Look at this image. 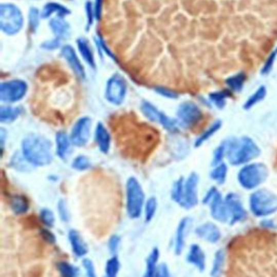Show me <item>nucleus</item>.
<instances>
[{"instance_id": "nucleus-1", "label": "nucleus", "mask_w": 277, "mask_h": 277, "mask_svg": "<svg viewBox=\"0 0 277 277\" xmlns=\"http://www.w3.org/2000/svg\"><path fill=\"white\" fill-rule=\"evenodd\" d=\"M22 154L34 167L48 166L53 160L52 143L44 136L30 133L22 141Z\"/></svg>"}, {"instance_id": "nucleus-2", "label": "nucleus", "mask_w": 277, "mask_h": 277, "mask_svg": "<svg viewBox=\"0 0 277 277\" xmlns=\"http://www.w3.org/2000/svg\"><path fill=\"white\" fill-rule=\"evenodd\" d=\"M227 158L233 166H245L259 157L261 150L249 137L231 138L225 141Z\"/></svg>"}, {"instance_id": "nucleus-3", "label": "nucleus", "mask_w": 277, "mask_h": 277, "mask_svg": "<svg viewBox=\"0 0 277 277\" xmlns=\"http://www.w3.org/2000/svg\"><path fill=\"white\" fill-rule=\"evenodd\" d=\"M145 201V193L139 180L136 177L128 178L126 182V211L131 220L142 217Z\"/></svg>"}, {"instance_id": "nucleus-4", "label": "nucleus", "mask_w": 277, "mask_h": 277, "mask_svg": "<svg viewBox=\"0 0 277 277\" xmlns=\"http://www.w3.org/2000/svg\"><path fill=\"white\" fill-rule=\"evenodd\" d=\"M250 212L256 218H266L277 212V195L261 189L251 193L249 197Z\"/></svg>"}, {"instance_id": "nucleus-5", "label": "nucleus", "mask_w": 277, "mask_h": 277, "mask_svg": "<svg viewBox=\"0 0 277 277\" xmlns=\"http://www.w3.org/2000/svg\"><path fill=\"white\" fill-rule=\"evenodd\" d=\"M269 170L262 162H249L241 168L237 173V181L239 186L247 190L252 191L259 188L261 184L268 179Z\"/></svg>"}, {"instance_id": "nucleus-6", "label": "nucleus", "mask_w": 277, "mask_h": 277, "mask_svg": "<svg viewBox=\"0 0 277 277\" xmlns=\"http://www.w3.org/2000/svg\"><path fill=\"white\" fill-rule=\"evenodd\" d=\"M24 17L19 7L13 4L0 5V28L6 35L13 36L23 28Z\"/></svg>"}, {"instance_id": "nucleus-7", "label": "nucleus", "mask_w": 277, "mask_h": 277, "mask_svg": "<svg viewBox=\"0 0 277 277\" xmlns=\"http://www.w3.org/2000/svg\"><path fill=\"white\" fill-rule=\"evenodd\" d=\"M127 80L119 73L113 74L106 81L105 87V99L110 104L119 106L126 99L127 96Z\"/></svg>"}, {"instance_id": "nucleus-8", "label": "nucleus", "mask_w": 277, "mask_h": 277, "mask_svg": "<svg viewBox=\"0 0 277 277\" xmlns=\"http://www.w3.org/2000/svg\"><path fill=\"white\" fill-rule=\"evenodd\" d=\"M141 112L143 113L147 119H150L153 122H157V124L161 125L167 131L171 132L172 135H176L180 131L179 122L176 119L170 118L165 113L159 110L155 105H153L151 102L142 101L141 103Z\"/></svg>"}, {"instance_id": "nucleus-9", "label": "nucleus", "mask_w": 277, "mask_h": 277, "mask_svg": "<svg viewBox=\"0 0 277 277\" xmlns=\"http://www.w3.org/2000/svg\"><path fill=\"white\" fill-rule=\"evenodd\" d=\"M28 86L22 79H12L0 85V100L4 103H15L27 94Z\"/></svg>"}, {"instance_id": "nucleus-10", "label": "nucleus", "mask_w": 277, "mask_h": 277, "mask_svg": "<svg viewBox=\"0 0 277 277\" xmlns=\"http://www.w3.org/2000/svg\"><path fill=\"white\" fill-rule=\"evenodd\" d=\"M198 184L199 177L196 172L190 173V176L186 179L184 183V194L183 199L179 205L180 207L186 210L195 208L198 205Z\"/></svg>"}, {"instance_id": "nucleus-11", "label": "nucleus", "mask_w": 277, "mask_h": 277, "mask_svg": "<svg viewBox=\"0 0 277 277\" xmlns=\"http://www.w3.org/2000/svg\"><path fill=\"white\" fill-rule=\"evenodd\" d=\"M177 116L180 125H183L184 127H192L201 119L202 113L196 103L192 101H187L183 102L179 106Z\"/></svg>"}, {"instance_id": "nucleus-12", "label": "nucleus", "mask_w": 277, "mask_h": 277, "mask_svg": "<svg viewBox=\"0 0 277 277\" xmlns=\"http://www.w3.org/2000/svg\"><path fill=\"white\" fill-rule=\"evenodd\" d=\"M91 133V118L88 116L79 118L71 129L70 141L73 145L83 147L88 144Z\"/></svg>"}, {"instance_id": "nucleus-13", "label": "nucleus", "mask_w": 277, "mask_h": 277, "mask_svg": "<svg viewBox=\"0 0 277 277\" xmlns=\"http://www.w3.org/2000/svg\"><path fill=\"white\" fill-rule=\"evenodd\" d=\"M224 200L225 204H227L230 214V222H229L230 225L243 222L248 218V212L245 209L242 199L237 194L229 193L227 196L224 197Z\"/></svg>"}, {"instance_id": "nucleus-14", "label": "nucleus", "mask_w": 277, "mask_h": 277, "mask_svg": "<svg viewBox=\"0 0 277 277\" xmlns=\"http://www.w3.org/2000/svg\"><path fill=\"white\" fill-rule=\"evenodd\" d=\"M208 206H209V211L213 220L220 223L230 222V214H229L228 206H227V204H225V200L219 191L215 193L213 198L208 204Z\"/></svg>"}, {"instance_id": "nucleus-15", "label": "nucleus", "mask_w": 277, "mask_h": 277, "mask_svg": "<svg viewBox=\"0 0 277 277\" xmlns=\"http://www.w3.org/2000/svg\"><path fill=\"white\" fill-rule=\"evenodd\" d=\"M192 222H193L192 219L187 217L180 220L178 224L176 234H174V241H173V251L177 255H180L183 252L184 247H186L188 232L191 228Z\"/></svg>"}, {"instance_id": "nucleus-16", "label": "nucleus", "mask_w": 277, "mask_h": 277, "mask_svg": "<svg viewBox=\"0 0 277 277\" xmlns=\"http://www.w3.org/2000/svg\"><path fill=\"white\" fill-rule=\"evenodd\" d=\"M195 235L200 239L206 241L210 244H217L221 237L222 233L217 224L212 222H205L195 229Z\"/></svg>"}, {"instance_id": "nucleus-17", "label": "nucleus", "mask_w": 277, "mask_h": 277, "mask_svg": "<svg viewBox=\"0 0 277 277\" xmlns=\"http://www.w3.org/2000/svg\"><path fill=\"white\" fill-rule=\"evenodd\" d=\"M61 54L66 60V62L70 66V68L73 69L76 76L80 79H85L86 78V70L84 65L81 64L80 60L78 59V56L76 53L75 49L71 46H64L62 47V50H61Z\"/></svg>"}, {"instance_id": "nucleus-18", "label": "nucleus", "mask_w": 277, "mask_h": 277, "mask_svg": "<svg viewBox=\"0 0 277 277\" xmlns=\"http://www.w3.org/2000/svg\"><path fill=\"white\" fill-rule=\"evenodd\" d=\"M67 238L70 245V248L73 253L77 256V258H85L86 254L88 253V245L83 238V236L80 233L74 229H71L67 233Z\"/></svg>"}, {"instance_id": "nucleus-19", "label": "nucleus", "mask_w": 277, "mask_h": 277, "mask_svg": "<svg viewBox=\"0 0 277 277\" xmlns=\"http://www.w3.org/2000/svg\"><path fill=\"white\" fill-rule=\"evenodd\" d=\"M187 262L195 266L199 272L206 270V254L197 244H192L187 254Z\"/></svg>"}, {"instance_id": "nucleus-20", "label": "nucleus", "mask_w": 277, "mask_h": 277, "mask_svg": "<svg viewBox=\"0 0 277 277\" xmlns=\"http://www.w3.org/2000/svg\"><path fill=\"white\" fill-rule=\"evenodd\" d=\"M73 143L70 141V137H68L65 131H59L56 136V153L59 158L65 160L71 151Z\"/></svg>"}, {"instance_id": "nucleus-21", "label": "nucleus", "mask_w": 277, "mask_h": 277, "mask_svg": "<svg viewBox=\"0 0 277 277\" xmlns=\"http://www.w3.org/2000/svg\"><path fill=\"white\" fill-rule=\"evenodd\" d=\"M95 139L98 144L99 150L101 151V153L103 154H107L109 152L110 149V135L108 130L106 129V127L102 124V122H98V125L96 127V135H95Z\"/></svg>"}, {"instance_id": "nucleus-22", "label": "nucleus", "mask_w": 277, "mask_h": 277, "mask_svg": "<svg viewBox=\"0 0 277 277\" xmlns=\"http://www.w3.org/2000/svg\"><path fill=\"white\" fill-rule=\"evenodd\" d=\"M49 26L52 30L56 38L63 40L66 39L69 36V30H70V26L69 24L65 21L64 17L61 16H54L50 20L49 22Z\"/></svg>"}, {"instance_id": "nucleus-23", "label": "nucleus", "mask_w": 277, "mask_h": 277, "mask_svg": "<svg viewBox=\"0 0 277 277\" xmlns=\"http://www.w3.org/2000/svg\"><path fill=\"white\" fill-rule=\"evenodd\" d=\"M76 45L78 47L79 53L83 57L85 60V62L91 67V68H96V59L94 54V50H92L90 44L87 39L80 37L76 40Z\"/></svg>"}, {"instance_id": "nucleus-24", "label": "nucleus", "mask_w": 277, "mask_h": 277, "mask_svg": "<svg viewBox=\"0 0 277 277\" xmlns=\"http://www.w3.org/2000/svg\"><path fill=\"white\" fill-rule=\"evenodd\" d=\"M159 256H160L159 249L157 247H154L145 260V269H144V274H143V277L155 276L158 269V265H159L158 263Z\"/></svg>"}, {"instance_id": "nucleus-25", "label": "nucleus", "mask_w": 277, "mask_h": 277, "mask_svg": "<svg viewBox=\"0 0 277 277\" xmlns=\"http://www.w3.org/2000/svg\"><path fill=\"white\" fill-rule=\"evenodd\" d=\"M57 14V16L65 17L66 15L70 14V10L66 8L65 6L61 5L59 3H48L45 5L42 11V17L43 19H49L50 16H52Z\"/></svg>"}, {"instance_id": "nucleus-26", "label": "nucleus", "mask_w": 277, "mask_h": 277, "mask_svg": "<svg viewBox=\"0 0 277 277\" xmlns=\"http://www.w3.org/2000/svg\"><path fill=\"white\" fill-rule=\"evenodd\" d=\"M9 205L12 212L16 215H23L29 210V202L23 195H13V196L10 198Z\"/></svg>"}, {"instance_id": "nucleus-27", "label": "nucleus", "mask_w": 277, "mask_h": 277, "mask_svg": "<svg viewBox=\"0 0 277 277\" xmlns=\"http://www.w3.org/2000/svg\"><path fill=\"white\" fill-rule=\"evenodd\" d=\"M225 265V252L223 249H219L215 251L213 255V261L210 270L211 277H221L224 271Z\"/></svg>"}, {"instance_id": "nucleus-28", "label": "nucleus", "mask_w": 277, "mask_h": 277, "mask_svg": "<svg viewBox=\"0 0 277 277\" xmlns=\"http://www.w3.org/2000/svg\"><path fill=\"white\" fill-rule=\"evenodd\" d=\"M22 113L21 107H12V106H2L0 107V121L3 124H10L14 121Z\"/></svg>"}, {"instance_id": "nucleus-29", "label": "nucleus", "mask_w": 277, "mask_h": 277, "mask_svg": "<svg viewBox=\"0 0 277 277\" xmlns=\"http://www.w3.org/2000/svg\"><path fill=\"white\" fill-rule=\"evenodd\" d=\"M222 127V121L221 120H215L213 124H211L209 126L208 129L205 130L201 135L196 139V141H195V147H199L201 146L205 142L208 141L213 135H215Z\"/></svg>"}, {"instance_id": "nucleus-30", "label": "nucleus", "mask_w": 277, "mask_h": 277, "mask_svg": "<svg viewBox=\"0 0 277 277\" xmlns=\"http://www.w3.org/2000/svg\"><path fill=\"white\" fill-rule=\"evenodd\" d=\"M157 208H158L157 198L155 196H150L145 201L144 209H143V217H144L145 223H149L154 219L157 212Z\"/></svg>"}, {"instance_id": "nucleus-31", "label": "nucleus", "mask_w": 277, "mask_h": 277, "mask_svg": "<svg viewBox=\"0 0 277 277\" xmlns=\"http://www.w3.org/2000/svg\"><path fill=\"white\" fill-rule=\"evenodd\" d=\"M227 177H228V165L225 162H222L218 166H214L210 172L211 180H213L217 184H220V186L225 183Z\"/></svg>"}, {"instance_id": "nucleus-32", "label": "nucleus", "mask_w": 277, "mask_h": 277, "mask_svg": "<svg viewBox=\"0 0 277 277\" xmlns=\"http://www.w3.org/2000/svg\"><path fill=\"white\" fill-rule=\"evenodd\" d=\"M246 75L245 73H237L235 74L229 78H227V80H225V84H227V86L229 87V89L233 92H241L242 89L244 88V85H245V81H246Z\"/></svg>"}, {"instance_id": "nucleus-33", "label": "nucleus", "mask_w": 277, "mask_h": 277, "mask_svg": "<svg viewBox=\"0 0 277 277\" xmlns=\"http://www.w3.org/2000/svg\"><path fill=\"white\" fill-rule=\"evenodd\" d=\"M265 97H266V87L265 86H260L247 99V101L245 102L244 108L245 109H250V108H252L255 104H258L259 102H261L262 100H264Z\"/></svg>"}, {"instance_id": "nucleus-34", "label": "nucleus", "mask_w": 277, "mask_h": 277, "mask_svg": "<svg viewBox=\"0 0 277 277\" xmlns=\"http://www.w3.org/2000/svg\"><path fill=\"white\" fill-rule=\"evenodd\" d=\"M184 183H186V179L183 177L179 178L176 182L173 183L171 192H170V196L171 199L177 202L178 205L181 204L182 199H183V194H184Z\"/></svg>"}, {"instance_id": "nucleus-35", "label": "nucleus", "mask_w": 277, "mask_h": 277, "mask_svg": "<svg viewBox=\"0 0 277 277\" xmlns=\"http://www.w3.org/2000/svg\"><path fill=\"white\" fill-rule=\"evenodd\" d=\"M58 271L61 277H79V270L74 264L66 261L58 263Z\"/></svg>"}, {"instance_id": "nucleus-36", "label": "nucleus", "mask_w": 277, "mask_h": 277, "mask_svg": "<svg viewBox=\"0 0 277 277\" xmlns=\"http://www.w3.org/2000/svg\"><path fill=\"white\" fill-rule=\"evenodd\" d=\"M10 166L19 171H28L30 167H32V165H30V163L26 160L23 154H20V153H15L12 156Z\"/></svg>"}, {"instance_id": "nucleus-37", "label": "nucleus", "mask_w": 277, "mask_h": 277, "mask_svg": "<svg viewBox=\"0 0 277 277\" xmlns=\"http://www.w3.org/2000/svg\"><path fill=\"white\" fill-rule=\"evenodd\" d=\"M120 271V261L117 255H112L105 264V277H117Z\"/></svg>"}, {"instance_id": "nucleus-38", "label": "nucleus", "mask_w": 277, "mask_h": 277, "mask_svg": "<svg viewBox=\"0 0 277 277\" xmlns=\"http://www.w3.org/2000/svg\"><path fill=\"white\" fill-rule=\"evenodd\" d=\"M229 97H230L229 90L215 91V92H212V94L209 95L210 101L220 109H222L225 106V104H227V99Z\"/></svg>"}, {"instance_id": "nucleus-39", "label": "nucleus", "mask_w": 277, "mask_h": 277, "mask_svg": "<svg viewBox=\"0 0 277 277\" xmlns=\"http://www.w3.org/2000/svg\"><path fill=\"white\" fill-rule=\"evenodd\" d=\"M39 219L47 229H52L56 224V215L49 208H43L39 211Z\"/></svg>"}, {"instance_id": "nucleus-40", "label": "nucleus", "mask_w": 277, "mask_h": 277, "mask_svg": "<svg viewBox=\"0 0 277 277\" xmlns=\"http://www.w3.org/2000/svg\"><path fill=\"white\" fill-rule=\"evenodd\" d=\"M92 167V162L89 157L85 155H78L71 162V168L77 171H86Z\"/></svg>"}, {"instance_id": "nucleus-41", "label": "nucleus", "mask_w": 277, "mask_h": 277, "mask_svg": "<svg viewBox=\"0 0 277 277\" xmlns=\"http://www.w3.org/2000/svg\"><path fill=\"white\" fill-rule=\"evenodd\" d=\"M40 17H42V12H39L37 8H30L28 12V26L29 30L32 33H36V30L39 26Z\"/></svg>"}, {"instance_id": "nucleus-42", "label": "nucleus", "mask_w": 277, "mask_h": 277, "mask_svg": "<svg viewBox=\"0 0 277 277\" xmlns=\"http://www.w3.org/2000/svg\"><path fill=\"white\" fill-rule=\"evenodd\" d=\"M224 157H227V144H225V141L222 142L221 144L214 150L213 156H212V166H218L220 163L223 162Z\"/></svg>"}, {"instance_id": "nucleus-43", "label": "nucleus", "mask_w": 277, "mask_h": 277, "mask_svg": "<svg viewBox=\"0 0 277 277\" xmlns=\"http://www.w3.org/2000/svg\"><path fill=\"white\" fill-rule=\"evenodd\" d=\"M57 208H58V213H59V217H60L61 221H63L64 223L69 222L70 212H69V209H68V206H67V202H66V200L64 198H60L59 199L58 205H57Z\"/></svg>"}, {"instance_id": "nucleus-44", "label": "nucleus", "mask_w": 277, "mask_h": 277, "mask_svg": "<svg viewBox=\"0 0 277 277\" xmlns=\"http://www.w3.org/2000/svg\"><path fill=\"white\" fill-rule=\"evenodd\" d=\"M81 266H83V269L85 271L86 277H98L96 265L92 262V260L88 258H83V260H81Z\"/></svg>"}, {"instance_id": "nucleus-45", "label": "nucleus", "mask_w": 277, "mask_h": 277, "mask_svg": "<svg viewBox=\"0 0 277 277\" xmlns=\"http://www.w3.org/2000/svg\"><path fill=\"white\" fill-rule=\"evenodd\" d=\"M120 243H121V238L119 237L118 235L114 234V235L110 236L109 239H108V243H107V247H108V250L112 253V255H116V253L120 247Z\"/></svg>"}, {"instance_id": "nucleus-46", "label": "nucleus", "mask_w": 277, "mask_h": 277, "mask_svg": "<svg viewBox=\"0 0 277 277\" xmlns=\"http://www.w3.org/2000/svg\"><path fill=\"white\" fill-rule=\"evenodd\" d=\"M154 90H155V92H157L158 95L165 97L167 99H172V100H176L179 98V94L176 91H173L169 88H166V87H155L154 88Z\"/></svg>"}, {"instance_id": "nucleus-47", "label": "nucleus", "mask_w": 277, "mask_h": 277, "mask_svg": "<svg viewBox=\"0 0 277 277\" xmlns=\"http://www.w3.org/2000/svg\"><path fill=\"white\" fill-rule=\"evenodd\" d=\"M276 54H277V53H276V51L274 50L273 52L269 56V58L266 59L265 63H264L263 67H262V69H261V74H262V75H268V74L270 73L271 69L273 68V65H274V62H275V59H276Z\"/></svg>"}, {"instance_id": "nucleus-48", "label": "nucleus", "mask_w": 277, "mask_h": 277, "mask_svg": "<svg viewBox=\"0 0 277 277\" xmlns=\"http://www.w3.org/2000/svg\"><path fill=\"white\" fill-rule=\"evenodd\" d=\"M40 235H42L43 239L48 244H56L57 243L56 235L53 234L52 231H51V229H47V228L42 229L40 230Z\"/></svg>"}, {"instance_id": "nucleus-49", "label": "nucleus", "mask_w": 277, "mask_h": 277, "mask_svg": "<svg viewBox=\"0 0 277 277\" xmlns=\"http://www.w3.org/2000/svg\"><path fill=\"white\" fill-rule=\"evenodd\" d=\"M95 39L97 40V45H98L99 49H100L101 51H103V52H104L106 56H108L110 59H113L114 61H116V58H115L114 53H113L112 51H110V49L107 47V45H106L105 42H104V39H103V38H101V37H97V38H95Z\"/></svg>"}, {"instance_id": "nucleus-50", "label": "nucleus", "mask_w": 277, "mask_h": 277, "mask_svg": "<svg viewBox=\"0 0 277 277\" xmlns=\"http://www.w3.org/2000/svg\"><path fill=\"white\" fill-rule=\"evenodd\" d=\"M86 15H87V22H88V25L86 26V28L89 29L91 27L92 23H94V19H96L94 5L91 4V2L86 3Z\"/></svg>"}, {"instance_id": "nucleus-51", "label": "nucleus", "mask_w": 277, "mask_h": 277, "mask_svg": "<svg viewBox=\"0 0 277 277\" xmlns=\"http://www.w3.org/2000/svg\"><path fill=\"white\" fill-rule=\"evenodd\" d=\"M154 277H171V273L167 263H159L157 272Z\"/></svg>"}, {"instance_id": "nucleus-52", "label": "nucleus", "mask_w": 277, "mask_h": 277, "mask_svg": "<svg viewBox=\"0 0 277 277\" xmlns=\"http://www.w3.org/2000/svg\"><path fill=\"white\" fill-rule=\"evenodd\" d=\"M42 47H43V49H46V50H56V49L61 47V40L58 38L47 40V42H45L42 45Z\"/></svg>"}, {"instance_id": "nucleus-53", "label": "nucleus", "mask_w": 277, "mask_h": 277, "mask_svg": "<svg viewBox=\"0 0 277 277\" xmlns=\"http://www.w3.org/2000/svg\"><path fill=\"white\" fill-rule=\"evenodd\" d=\"M217 192H218V189H217V188H215V187H211V188L206 192V194H205V196H204L201 202H202L204 205H207V206H208V204H209L210 200L213 198V196H214L215 193H217Z\"/></svg>"}, {"instance_id": "nucleus-54", "label": "nucleus", "mask_w": 277, "mask_h": 277, "mask_svg": "<svg viewBox=\"0 0 277 277\" xmlns=\"http://www.w3.org/2000/svg\"><path fill=\"white\" fill-rule=\"evenodd\" d=\"M102 7H103V0H96L94 9H95V16L98 21L101 19V15H102Z\"/></svg>"}, {"instance_id": "nucleus-55", "label": "nucleus", "mask_w": 277, "mask_h": 277, "mask_svg": "<svg viewBox=\"0 0 277 277\" xmlns=\"http://www.w3.org/2000/svg\"><path fill=\"white\" fill-rule=\"evenodd\" d=\"M261 225L265 229H277V223L271 219H266L261 222Z\"/></svg>"}, {"instance_id": "nucleus-56", "label": "nucleus", "mask_w": 277, "mask_h": 277, "mask_svg": "<svg viewBox=\"0 0 277 277\" xmlns=\"http://www.w3.org/2000/svg\"><path fill=\"white\" fill-rule=\"evenodd\" d=\"M0 135H2V146H3V150H4L5 139H6V130L4 128H2V130H0Z\"/></svg>"}, {"instance_id": "nucleus-57", "label": "nucleus", "mask_w": 277, "mask_h": 277, "mask_svg": "<svg viewBox=\"0 0 277 277\" xmlns=\"http://www.w3.org/2000/svg\"><path fill=\"white\" fill-rule=\"evenodd\" d=\"M275 51H276V53H277V47H276V50Z\"/></svg>"}]
</instances>
